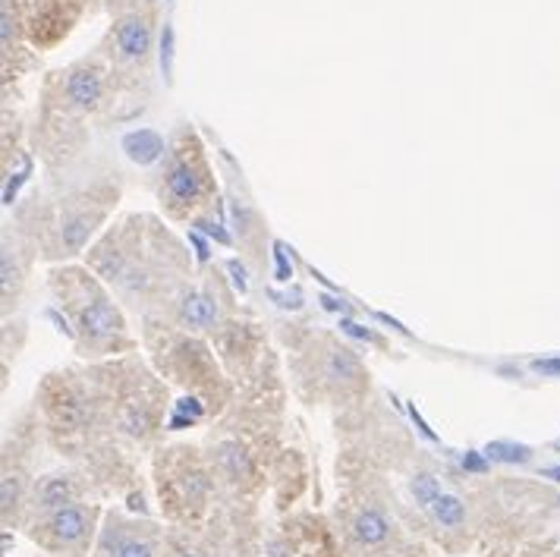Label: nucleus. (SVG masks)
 <instances>
[{"label":"nucleus","mask_w":560,"mask_h":557,"mask_svg":"<svg viewBox=\"0 0 560 557\" xmlns=\"http://www.w3.org/2000/svg\"><path fill=\"white\" fill-rule=\"evenodd\" d=\"M202 530L205 523L202 526H174L164 538V557H240V552L236 555L230 552L224 532L202 535Z\"/></svg>","instance_id":"obj_8"},{"label":"nucleus","mask_w":560,"mask_h":557,"mask_svg":"<svg viewBox=\"0 0 560 557\" xmlns=\"http://www.w3.org/2000/svg\"><path fill=\"white\" fill-rule=\"evenodd\" d=\"M171 57H174V32L164 28V38H161V67H164V77H171Z\"/></svg>","instance_id":"obj_20"},{"label":"nucleus","mask_w":560,"mask_h":557,"mask_svg":"<svg viewBox=\"0 0 560 557\" xmlns=\"http://www.w3.org/2000/svg\"><path fill=\"white\" fill-rule=\"evenodd\" d=\"M318 303L325 305L328 312H350V305L340 303V300H334V297H328V293H325V297H318Z\"/></svg>","instance_id":"obj_27"},{"label":"nucleus","mask_w":560,"mask_h":557,"mask_svg":"<svg viewBox=\"0 0 560 557\" xmlns=\"http://www.w3.org/2000/svg\"><path fill=\"white\" fill-rule=\"evenodd\" d=\"M196 228L208 233L211 240H218L221 246H230V233L228 230H221V224H214V221H196Z\"/></svg>","instance_id":"obj_21"},{"label":"nucleus","mask_w":560,"mask_h":557,"mask_svg":"<svg viewBox=\"0 0 560 557\" xmlns=\"http://www.w3.org/2000/svg\"><path fill=\"white\" fill-rule=\"evenodd\" d=\"M114 42H117V51L129 63H142L149 51H152V26L145 16L139 13H129L124 20H117L114 26Z\"/></svg>","instance_id":"obj_10"},{"label":"nucleus","mask_w":560,"mask_h":557,"mask_svg":"<svg viewBox=\"0 0 560 557\" xmlns=\"http://www.w3.org/2000/svg\"><path fill=\"white\" fill-rule=\"evenodd\" d=\"M283 538L290 542L296 557H347L343 548L337 545L334 530L315 513H296L287 520Z\"/></svg>","instance_id":"obj_5"},{"label":"nucleus","mask_w":560,"mask_h":557,"mask_svg":"<svg viewBox=\"0 0 560 557\" xmlns=\"http://www.w3.org/2000/svg\"><path fill=\"white\" fill-rule=\"evenodd\" d=\"M228 271L233 275V287H236L240 293H246V290H249V280H246V268H243V265H240L236 258H230Z\"/></svg>","instance_id":"obj_22"},{"label":"nucleus","mask_w":560,"mask_h":557,"mask_svg":"<svg viewBox=\"0 0 560 557\" xmlns=\"http://www.w3.org/2000/svg\"><path fill=\"white\" fill-rule=\"evenodd\" d=\"M535 375H541V379H560V356H545V359H535L533 365Z\"/></svg>","instance_id":"obj_17"},{"label":"nucleus","mask_w":560,"mask_h":557,"mask_svg":"<svg viewBox=\"0 0 560 557\" xmlns=\"http://www.w3.org/2000/svg\"><path fill=\"white\" fill-rule=\"evenodd\" d=\"M164 193H167V202L174 208H192V205L202 199L205 193V167L189 158V154L179 152L167 174H164Z\"/></svg>","instance_id":"obj_7"},{"label":"nucleus","mask_w":560,"mask_h":557,"mask_svg":"<svg viewBox=\"0 0 560 557\" xmlns=\"http://www.w3.org/2000/svg\"><path fill=\"white\" fill-rule=\"evenodd\" d=\"M28 171H32V164H28L23 174H13V177L3 183V205H13V199H16V193H20V186L28 179Z\"/></svg>","instance_id":"obj_19"},{"label":"nucleus","mask_w":560,"mask_h":557,"mask_svg":"<svg viewBox=\"0 0 560 557\" xmlns=\"http://www.w3.org/2000/svg\"><path fill=\"white\" fill-rule=\"evenodd\" d=\"M95 221H98V214H89V211H79V214L63 218L60 243H63L67 255H77L79 250L89 243V236H92V230H95Z\"/></svg>","instance_id":"obj_13"},{"label":"nucleus","mask_w":560,"mask_h":557,"mask_svg":"<svg viewBox=\"0 0 560 557\" xmlns=\"http://www.w3.org/2000/svg\"><path fill=\"white\" fill-rule=\"evenodd\" d=\"M325 375H328L334 384L350 387V384H359V381H362V365H359V359L350 353V350H334V353L328 356Z\"/></svg>","instance_id":"obj_15"},{"label":"nucleus","mask_w":560,"mask_h":557,"mask_svg":"<svg viewBox=\"0 0 560 557\" xmlns=\"http://www.w3.org/2000/svg\"><path fill=\"white\" fill-rule=\"evenodd\" d=\"M278 253H275V262H278V280H290L293 278V271H290V262H287V255L280 246H275Z\"/></svg>","instance_id":"obj_25"},{"label":"nucleus","mask_w":560,"mask_h":557,"mask_svg":"<svg viewBox=\"0 0 560 557\" xmlns=\"http://www.w3.org/2000/svg\"><path fill=\"white\" fill-rule=\"evenodd\" d=\"M189 243H192V250H196V258L199 262H208V255H211V250H208V243H205L199 233H189Z\"/></svg>","instance_id":"obj_26"},{"label":"nucleus","mask_w":560,"mask_h":557,"mask_svg":"<svg viewBox=\"0 0 560 557\" xmlns=\"http://www.w3.org/2000/svg\"><path fill=\"white\" fill-rule=\"evenodd\" d=\"M104 510L92 501H73V504L48 510L35 520H28V538L57 557H89L98 542Z\"/></svg>","instance_id":"obj_2"},{"label":"nucleus","mask_w":560,"mask_h":557,"mask_svg":"<svg viewBox=\"0 0 560 557\" xmlns=\"http://www.w3.org/2000/svg\"><path fill=\"white\" fill-rule=\"evenodd\" d=\"M340 330L343 334H350V337H359V340H375V334L369 328H362V325H353V322H340Z\"/></svg>","instance_id":"obj_23"},{"label":"nucleus","mask_w":560,"mask_h":557,"mask_svg":"<svg viewBox=\"0 0 560 557\" xmlns=\"http://www.w3.org/2000/svg\"><path fill=\"white\" fill-rule=\"evenodd\" d=\"M488 463H491V460L485 454H479V451H466V454H463V469H466V473L482 476V473H488Z\"/></svg>","instance_id":"obj_18"},{"label":"nucleus","mask_w":560,"mask_h":557,"mask_svg":"<svg viewBox=\"0 0 560 557\" xmlns=\"http://www.w3.org/2000/svg\"><path fill=\"white\" fill-rule=\"evenodd\" d=\"M124 152L132 164H139V167H149L154 164L161 154H164V136L161 132H154V129H132L124 136Z\"/></svg>","instance_id":"obj_12"},{"label":"nucleus","mask_w":560,"mask_h":557,"mask_svg":"<svg viewBox=\"0 0 560 557\" xmlns=\"http://www.w3.org/2000/svg\"><path fill=\"white\" fill-rule=\"evenodd\" d=\"M164 530H158L149 517L107 510L92 557H164Z\"/></svg>","instance_id":"obj_3"},{"label":"nucleus","mask_w":560,"mask_h":557,"mask_svg":"<svg viewBox=\"0 0 560 557\" xmlns=\"http://www.w3.org/2000/svg\"><path fill=\"white\" fill-rule=\"evenodd\" d=\"M409 416H412V422H416V429H419V434H422V438H429V441H438V434H434V431L425 426V419H422V416L416 413V406H409Z\"/></svg>","instance_id":"obj_24"},{"label":"nucleus","mask_w":560,"mask_h":557,"mask_svg":"<svg viewBox=\"0 0 560 557\" xmlns=\"http://www.w3.org/2000/svg\"><path fill=\"white\" fill-rule=\"evenodd\" d=\"M98 488V481L92 479L85 469H60V473H45L38 476L32 491H28L26 517H23V526L28 520L57 510L63 504H73V501H89V495Z\"/></svg>","instance_id":"obj_4"},{"label":"nucleus","mask_w":560,"mask_h":557,"mask_svg":"<svg viewBox=\"0 0 560 557\" xmlns=\"http://www.w3.org/2000/svg\"><path fill=\"white\" fill-rule=\"evenodd\" d=\"M104 89H107L104 70L95 63H79L67 73V82H63V95L77 111H95L104 102Z\"/></svg>","instance_id":"obj_9"},{"label":"nucleus","mask_w":560,"mask_h":557,"mask_svg":"<svg viewBox=\"0 0 560 557\" xmlns=\"http://www.w3.org/2000/svg\"><path fill=\"white\" fill-rule=\"evenodd\" d=\"M482 454L501 466H526L535 451L526 444H516V441H491V444H485Z\"/></svg>","instance_id":"obj_16"},{"label":"nucleus","mask_w":560,"mask_h":557,"mask_svg":"<svg viewBox=\"0 0 560 557\" xmlns=\"http://www.w3.org/2000/svg\"><path fill=\"white\" fill-rule=\"evenodd\" d=\"M154 481L171 526H202L205 520H211V504L224 488L208 454H199L189 444H174L158 454Z\"/></svg>","instance_id":"obj_1"},{"label":"nucleus","mask_w":560,"mask_h":557,"mask_svg":"<svg viewBox=\"0 0 560 557\" xmlns=\"http://www.w3.org/2000/svg\"><path fill=\"white\" fill-rule=\"evenodd\" d=\"M177 312L179 322H183L186 328H214V322H218L214 297L205 293V290H196V287L183 293V300L177 303Z\"/></svg>","instance_id":"obj_11"},{"label":"nucleus","mask_w":560,"mask_h":557,"mask_svg":"<svg viewBox=\"0 0 560 557\" xmlns=\"http://www.w3.org/2000/svg\"><path fill=\"white\" fill-rule=\"evenodd\" d=\"M409 488V498H412V504L419 507L422 513L432 507V501L444 491V485H441V476L432 473V469H416L407 481Z\"/></svg>","instance_id":"obj_14"},{"label":"nucleus","mask_w":560,"mask_h":557,"mask_svg":"<svg viewBox=\"0 0 560 557\" xmlns=\"http://www.w3.org/2000/svg\"><path fill=\"white\" fill-rule=\"evenodd\" d=\"M73 309H77L79 328L89 340L104 344V340H114L117 334H124L120 312L92 283H82V297H79V303H73Z\"/></svg>","instance_id":"obj_6"}]
</instances>
